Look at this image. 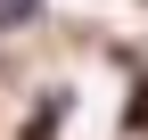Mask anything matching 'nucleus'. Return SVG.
I'll return each instance as SVG.
<instances>
[{
	"label": "nucleus",
	"instance_id": "nucleus-1",
	"mask_svg": "<svg viewBox=\"0 0 148 140\" xmlns=\"http://www.w3.org/2000/svg\"><path fill=\"white\" fill-rule=\"evenodd\" d=\"M66 107H74V99H66V91H49L41 107L25 115V140H58V132H66Z\"/></svg>",
	"mask_w": 148,
	"mask_h": 140
},
{
	"label": "nucleus",
	"instance_id": "nucleus-2",
	"mask_svg": "<svg viewBox=\"0 0 148 140\" xmlns=\"http://www.w3.org/2000/svg\"><path fill=\"white\" fill-rule=\"evenodd\" d=\"M123 124H132V132H148V74L132 82V115H123Z\"/></svg>",
	"mask_w": 148,
	"mask_h": 140
}]
</instances>
